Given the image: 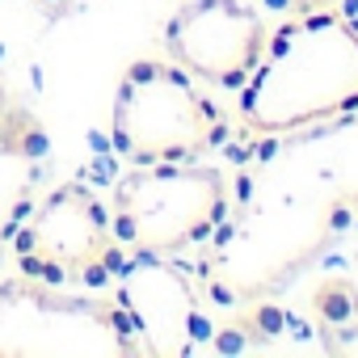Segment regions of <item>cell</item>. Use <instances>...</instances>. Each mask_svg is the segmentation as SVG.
<instances>
[{
	"instance_id": "6da1fadb",
	"label": "cell",
	"mask_w": 358,
	"mask_h": 358,
	"mask_svg": "<svg viewBox=\"0 0 358 358\" xmlns=\"http://www.w3.org/2000/svg\"><path fill=\"white\" fill-rule=\"evenodd\" d=\"M358 236V110L266 135L241 182V207L215 228L199 278L224 308L262 303Z\"/></svg>"
},
{
	"instance_id": "7a4b0ae2",
	"label": "cell",
	"mask_w": 358,
	"mask_h": 358,
	"mask_svg": "<svg viewBox=\"0 0 358 358\" xmlns=\"http://www.w3.org/2000/svg\"><path fill=\"white\" fill-rule=\"evenodd\" d=\"M358 110V26L337 9L295 13L266 43L241 89V122L253 135H287Z\"/></svg>"
},
{
	"instance_id": "3957f363",
	"label": "cell",
	"mask_w": 358,
	"mask_h": 358,
	"mask_svg": "<svg viewBox=\"0 0 358 358\" xmlns=\"http://www.w3.org/2000/svg\"><path fill=\"white\" fill-rule=\"evenodd\" d=\"M224 135L215 101L173 59H135L114 93L110 143L131 164L203 160Z\"/></svg>"
},
{
	"instance_id": "277c9868",
	"label": "cell",
	"mask_w": 358,
	"mask_h": 358,
	"mask_svg": "<svg viewBox=\"0 0 358 358\" xmlns=\"http://www.w3.org/2000/svg\"><path fill=\"white\" fill-rule=\"evenodd\" d=\"M228 207L232 190L215 164H135L110 194V224L122 249L173 257L211 241Z\"/></svg>"
},
{
	"instance_id": "5b68a950",
	"label": "cell",
	"mask_w": 358,
	"mask_h": 358,
	"mask_svg": "<svg viewBox=\"0 0 358 358\" xmlns=\"http://www.w3.org/2000/svg\"><path fill=\"white\" fill-rule=\"evenodd\" d=\"M0 358H139V341L118 299L17 274L0 278Z\"/></svg>"
},
{
	"instance_id": "8992f818",
	"label": "cell",
	"mask_w": 358,
	"mask_h": 358,
	"mask_svg": "<svg viewBox=\"0 0 358 358\" xmlns=\"http://www.w3.org/2000/svg\"><path fill=\"white\" fill-rule=\"evenodd\" d=\"M9 253L22 274L55 287H101L127 262L106 203L85 182H64L34 203Z\"/></svg>"
},
{
	"instance_id": "52a82bcc",
	"label": "cell",
	"mask_w": 358,
	"mask_h": 358,
	"mask_svg": "<svg viewBox=\"0 0 358 358\" xmlns=\"http://www.w3.org/2000/svg\"><path fill=\"white\" fill-rule=\"evenodd\" d=\"M114 299L127 312L143 358H190L215 337L194 278L160 253H135L114 274Z\"/></svg>"
},
{
	"instance_id": "ba28073f",
	"label": "cell",
	"mask_w": 358,
	"mask_h": 358,
	"mask_svg": "<svg viewBox=\"0 0 358 358\" xmlns=\"http://www.w3.org/2000/svg\"><path fill=\"white\" fill-rule=\"evenodd\" d=\"M270 22L249 0H186L164 22V51L194 80L241 93L266 55Z\"/></svg>"
},
{
	"instance_id": "9c48e42d",
	"label": "cell",
	"mask_w": 358,
	"mask_h": 358,
	"mask_svg": "<svg viewBox=\"0 0 358 358\" xmlns=\"http://www.w3.org/2000/svg\"><path fill=\"white\" fill-rule=\"evenodd\" d=\"M26 110L9 106L0 118V262H5L22 220L30 215L43 182V127L17 135Z\"/></svg>"
},
{
	"instance_id": "30bf717a",
	"label": "cell",
	"mask_w": 358,
	"mask_h": 358,
	"mask_svg": "<svg viewBox=\"0 0 358 358\" xmlns=\"http://www.w3.org/2000/svg\"><path fill=\"white\" fill-rule=\"evenodd\" d=\"M278 13H312V9H337L341 0H266Z\"/></svg>"
},
{
	"instance_id": "8fae6325",
	"label": "cell",
	"mask_w": 358,
	"mask_h": 358,
	"mask_svg": "<svg viewBox=\"0 0 358 358\" xmlns=\"http://www.w3.org/2000/svg\"><path fill=\"white\" fill-rule=\"evenodd\" d=\"M5 110H9V93H5V85H0V118H5Z\"/></svg>"
}]
</instances>
